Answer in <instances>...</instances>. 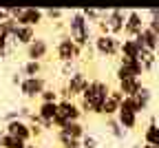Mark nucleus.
<instances>
[{
  "label": "nucleus",
  "mask_w": 159,
  "mask_h": 148,
  "mask_svg": "<svg viewBox=\"0 0 159 148\" xmlns=\"http://www.w3.org/2000/svg\"><path fill=\"white\" fill-rule=\"evenodd\" d=\"M111 93V86L106 82L102 80H91L89 89L82 93V97H80V111L82 113H95V115H102V106L104 102Z\"/></svg>",
  "instance_id": "f257e3e1"
},
{
  "label": "nucleus",
  "mask_w": 159,
  "mask_h": 148,
  "mask_svg": "<svg viewBox=\"0 0 159 148\" xmlns=\"http://www.w3.org/2000/svg\"><path fill=\"white\" fill-rule=\"evenodd\" d=\"M69 38L80 49L89 47V42H91V25H89V20L84 18L82 11H73L71 13V18H69Z\"/></svg>",
  "instance_id": "f03ea898"
},
{
  "label": "nucleus",
  "mask_w": 159,
  "mask_h": 148,
  "mask_svg": "<svg viewBox=\"0 0 159 148\" xmlns=\"http://www.w3.org/2000/svg\"><path fill=\"white\" fill-rule=\"evenodd\" d=\"M11 18L20 27H38L44 18V11L38 7H11Z\"/></svg>",
  "instance_id": "7ed1b4c3"
},
{
  "label": "nucleus",
  "mask_w": 159,
  "mask_h": 148,
  "mask_svg": "<svg viewBox=\"0 0 159 148\" xmlns=\"http://www.w3.org/2000/svg\"><path fill=\"white\" fill-rule=\"evenodd\" d=\"M93 47L99 55L104 58H113V55H119V47H122V40L115 38V35H95L93 40Z\"/></svg>",
  "instance_id": "20e7f679"
},
{
  "label": "nucleus",
  "mask_w": 159,
  "mask_h": 148,
  "mask_svg": "<svg viewBox=\"0 0 159 148\" xmlns=\"http://www.w3.org/2000/svg\"><path fill=\"white\" fill-rule=\"evenodd\" d=\"M55 55H57V60L62 62H75V60H80V55H82V49H80L75 42L66 35V38H62L57 42V47H55Z\"/></svg>",
  "instance_id": "39448f33"
},
{
  "label": "nucleus",
  "mask_w": 159,
  "mask_h": 148,
  "mask_svg": "<svg viewBox=\"0 0 159 148\" xmlns=\"http://www.w3.org/2000/svg\"><path fill=\"white\" fill-rule=\"evenodd\" d=\"M126 13H128V11H124V9H111V11L106 13L104 22L108 25V35H115V38H119V35L124 33Z\"/></svg>",
  "instance_id": "423d86ee"
},
{
  "label": "nucleus",
  "mask_w": 159,
  "mask_h": 148,
  "mask_svg": "<svg viewBox=\"0 0 159 148\" xmlns=\"http://www.w3.org/2000/svg\"><path fill=\"white\" fill-rule=\"evenodd\" d=\"M146 29V20L144 16L139 13L137 9H130L126 13V25H124V35L126 38H137L139 33H142Z\"/></svg>",
  "instance_id": "0eeeda50"
},
{
  "label": "nucleus",
  "mask_w": 159,
  "mask_h": 148,
  "mask_svg": "<svg viewBox=\"0 0 159 148\" xmlns=\"http://www.w3.org/2000/svg\"><path fill=\"white\" fill-rule=\"evenodd\" d=\"M89 84H91V80L86 77V73H82V71H77V73H73L69 80H66V93H69V97L73 99V97H82V93L89 89Z\"/></svg>",
  "instance_id": "6e6552de"
},
{
  "label": "nucleus",
  "mask_w": 159,
  "mask_h": 148,
  "mask_svg": "<svg viewBox=\"0 0 159 148\" xmlns=\"http://www.w3.org/2000/svg\"><path fill=\"white\" fill-rule=\"evenodd\" d=\"M44 89H47V82L40 75L38 77H25L22 82H20V91H22L25 97H40Z\"/></svg>",
  "instance_id": "1a4fd4ad"
},
{
  "label": "nucleus",
  "mask_w": 159,
  "mask_h": 148,
  "mask_svg": "<svg viewBox=\"0 0 159 148\" xmlns=\"http://www.w3.org/2000/svg\"><path fill=\"white\" fill-rule=\"evenodd\" d=\"M7 133L13 135V137H18L20 141H25V144H29V141L33 139V135H31V124H27L25 119H11V122L7 124Z\"/></svg>",
  "instance_id": "9d476101"
},
{
  "label": "nucleus",
  "mask_w": 159,
  "mask_h": 148,
  "mask_svg": "<svg viewBox=\"0 0 159 148\" xmlns=\"http://www.w3.org/2000/svg\"><path fill=\"white\" fill-rule=\"evenodd\" d=\"M57 106H60V111H57V115L62 117L66 124L69 122H80V117H82L84 113L80 111V106L73 102V99H60L57 102Z\"/></svg>",
  "instance_id": "9b49d317"
},
{
  "label": "nucleus",
  "mask_w": 159,
  "mask_h": 148,
  "mask_svg": "<svg viewBox=\"0 0 159 148\" xmlns=\"http://www.w3.org/2000/svg\"><path fill=\"white\" fill-rule=\"evenodd\" d=\"M122 102H124V93L119 91V89H111L106 102H104V106H102V115L104 117H115L119 106H122Z\"/></svg>",
  "instance_id": "f8f14e48"
},
{
  "label": "nucleus",
  "mask_w": 159,
  "mask_h": 148,
  "mask_svg": "<svg viewBox=\"0 0 159 148\" xmlns=\"http://www.w3.org/2000/svg\"><path fill=\"white\" fill-rule=\"evenodd\" d=\"M47 53H49V44H47V40H42V38H35L27 47V58L33 60V62H42L47 58Z\"/></svg>",
  "instance_id": "ddd939ff"
},
{
  "label": "nucleus",
  "mask_w": 159,
  "mask_h": 148,
  "mask_svg": "<svg viewBox=\"0 0 159 148\" xmlns=\"http://www.w3.org/2000/svg\"><path fill=\"white\" fill-rule=\"evenodd\" d=\"M115 119L119 122V126H122L124 131H133V128H137L139 115H137V113H133V111H128V109H124V106H119V111H117Z\"/></svg>",
  "instance_id": "4468645a"
},
{
  "label": "nucleus",
  "mask_w": 159,
  "mask_h": 148,
  "mask_svg": "<svg viewBox=\"0 0 159 148\" xmlns=\"http://www.w3.org/2000/svg\"><path fill=\"white\" fill-rule=\"evenodd\" d=\"M117 89L124 93V97H135L144 89V84H142V77H126L122 82H117Z\"/></svg>",
  "instance_id": "2eb2a0df"
},
{
  "label": "nucleus",
  "mask_w": 159,
  "mask_h": 148,
  "mask_svg": "<svg viewBox=\"0 0 159 148\" xmlns=\"http://www.w3.org/2000/svg\"><path fill=\"white\" fill-rule=\"evenodd\" d=\"M139 53H142V44L135 38H124L122 40V47H119V55L122 58H137L139 60Z\"/></svg>",
  "instance_id": "dca6fc26"
},
{
  "label": "nucleus",
  "mask_w": 159,
  "mask_h": 148,
  "mask_svg": "<svg viewBox=\"0 0 159 148\" xmlns=\"http://www.w3.org/2000/svg\"><path fill=\"white\" fill-rule=\"evenodd\" d=\"M157 38H159V35H157L152 29L146 27V29L139 33L135 40L139 42V44H142V49H148V51H155V53H157Z\"/></svg>",
  "instance_id": "f3484780"
},
{
  "label": "nucleus",
  "mask_w": 159,
  "mask_h": 148,
  "mask_svg": "<svg viewBox=\"0 0 159 148\" xmlns=\"http://www.w3.org/2000/svg\"><path fill=\"white\" fill-rule=\"evenodd\" d=\"M119 67L126 69L133 77H142L144 75V67H142V62H139L137 58H122L119 55Z\"/></svg>",
  "instance_id": "a211bd4d"
},
{
  "label": "nucleus",
  "mask_w": 159,
  "mask_h": 148,
  "mask_svg": "<svg viewBox=\"0 0 159 148\" xmlns=\"http://www.w3.org/2000/svg\"><path fill=\"white\" fill-rule=\"evenodd\" d=\"M13 40L18 42V44H25V47H29L31 42L35 40V27H18V31H16Z\"/></svg>",
  "instance_id": "6ab92c4d"
},
{
  "label": "nucleus",
  "mask_w": 159,
  "mask_h": 148,
  "mask_svg": "<svg viewBox=\"0 0 159 148\" xmlns=\"http://www.w3.org/2000/svg\"><path fill=\"white\" fill-rule=\"evenodd\" d=\"M144 144H148V146H157V148H159V126H157L155 117L150 119V124L144 128Z\"/></svg>",
  "instance_id": "aec40b11"
},
{
  "label": "nucleus",
  "mask_w": 159,
  "mask_h": 148,
  "mask_svg": "<svg viewBox=\"0 0 159 148\" xmlns=\"http://www.w3.org/2000/svg\"><path fill=\"white\" fill-rule=\"evenodd\" d=\"M62 133H66L69 137H75V139H82L84 135H86V131H84V126H82V122H69L64 128H60Z\"/></svg>",
  "instance_id": "412c9836"
},
{
  "label": "nucleus",
  "mask_w": 159,
  "mask_h": 148,
  "mask_svg": "<svg viewBox=\"0 0 159 148\" xmlns=\"http://www.w3.org/2000/svg\"><path fill=\"white\" fill-rule=\"evenodd\" d=\"M139 62H142V67H144V73L152 71L155 64H157V53L148 51V49H142V53H139Z\"/></svg>",
  "instance_id": "4be33fe9"
},
{
  "label": "nucleus",
  "mask_w": 159,
  "mask_h": 148,
  "mask_svg": "<svg viewBox=\"0 0 159 148\" xmlns=\"http://www.w3.org/2000/svg\"><path fill=\"white\" fill-rule=\"evenodd\" d=\"M57 141L62 148H82V139H75V137H69L66 133L60 131L57 133Z\"/></svg>",
  "instance_id": "5701e85b"
},
{
  "label": "nucleus",
  "mask_w": 159,
  "mask_h": 148,
  "mask_svg": "<svg viewBox=\"0 0 159 148\" xmlns=\"http://www.w3.org/2000/svg\"><path fill=\"white\" fill-rule=\"evenodd\" d=\"M25 146H27L25 141H20L18 137L9 135V133H5L2 137H0V148H25Z\"/></svg>",
  "instance_id": "b1692460"
},
{
  "label": "nucleus",
  "mask_w": 159,
  "mask_h": 148,
  "mask_svg": "<svg viewBox=\"0 0 159 148\" xmlns=\"http://www.w3.org/2000/svg\"><path fill=\"white\" fill-rule=\"evenodd\" d=\"M106 128H108V133H111L113 137H117V139H124V137H126V131L122 128V126H119V122H117L115 117H108Z\"/></svg>",
  "instance_id": "393cba45"
},
{
  "label": "nucleus",
  "mask_w": 159,
  "mask_h": 148,
  "mask_svg": "<svg viewBox=\"0 0 159 148\" xmlns=\"http://www.w3.org/2000/svg\"><path fill=\"white\" fill-rule=\"evenodd\" d=\"M135 99H137V104H139V109H142V111H146V109H148V104H150V99H152L150 89H148V86H144L142 91H139V93L135 95Z\"/></svg>",
  "instance_id": "a878e982"
},
{
  "label": "nucleus",
  "mask_w": 159,
  "mask_h": 148,
  "mask_svg": "<svg viewBox=\"0 0 159 148\" xmlns=\"http://www.w3.org/2000/svg\"><path fill=\"white\" fill-rule=\"evenodd\" d=\"M40 71H42V62H33V60H29L27 64L22 67V73H25L27 77H38Z\"/></svg>",
  "instance_id": "bb28decb"
},
{
  "label": "nucleus",
  "mask_w": 159,
  "mask_h": 148,
  "mask_svg": "<svg viewBox=\"0 0 159 148\" xmlns=\"http://www.w3.org/2000/svg\"><path fill=\"white\" fill-rule=\"evenodd\" d=\"M148 16H150V18H148L146 27H148V29H152V31L159 35V9H150V11H148Z\"/></svg>",
  "instance_id": "cd10ccee"
},
{
  "label": "nucleus",
  "mask_w": 159,
  "mask_h": 148,
  "mask_svg": "<svg viewBox=\"0 0 159 148\" xmlns=\"http://www.w3.org/2000/svg\"><path fill=\"white\" fill-rule=\"evenodd\" d=\"M57 95H60V93H57L55 89H44L42 95H40V104H44V102H60Z\"/></svg>",
  "instance_id": "c85d7f7f"
},
{
  "label": "nucleus",
  "mask_w": 159,
  "mask_h": 148,
  "mask_svg": "<svg viewBox=\"0 0 159 148\" xmlns=\"http://www.w3.org/2000/svg\"><path fill=\"white\" fill-rule=\"evenodd\" d=\"M7 42H9V33H7V27L5 22H0V55L7 51Z\"/></svg>",
  "instance_id": "c756f323"
},
{
  "label": "nucleus",
  "mask_w": 159,
  "mask_h": 148,
  "mask_svg": "<svg viewBox=\"0 0 159 148\" xmlns=\"http://www.w3.org/2000/svg\"><path fill=\"white\" fill-rule=\"evenodd\" d=\"M97 146H99V141H97L95 135H89V133H86V135L82 137V148H97Z\"/></svg>",
  "instance_id": "7c9ffc66"
},
{
  "label": "nucleus",
  "mask_w": 159,
  "mask_h": 148,
  "mask_svg": "<svg viewBox=\"0 0 159 148\" xmlns=\"http://www.w3.org/2000/svg\"><path fill=\"white\" fill-rule=\"evenodd\" d=\"M44 16H47V18H51V20H60V18L64 16V11H62V9H47V11H44Z\"/></svg>",
  "instance_id": "2f4dec72"
},
{
  "label": "nucleus",
  "mask_w": 159,
  "mask_h": 148,
  "mask_svg": "<svg viewBox=\"0 0 159 148\" xmlns=\"http://www.w3.org/2000/svg\"><path fill=\"white\" fill-rule=\"evenodd\" d=\"M11 18V7H0V22H7Z\"/></svg>",
  "instance_id": "473e14b6"
},
{
  "label": "nucleus",
  "mask_w": 159,
  "mask_h": 148,
  "mask_svg": "<svg viewBox=\"0 0 159 148\" xmlns=\"http://www.w3.org/2000/svg\"><path fill=\"white\" fill-rule=\"evenodd\" d=\"M42 131H44V128H42L40 124H31V135H33V137H40V135H42Z\"/></svg>",
  "instance_id": "72a5a7b5"
},
{
  "label": "nucleus",
  "mask_w": 159,
  "mask_h": 148,
  "mask_svg": "<svg viewBox=\"0 0 159 148\" xmlns=\"http://www.w3.org/2000/svg\"><path fill=\"white\" fill-rule=\"evenodd\" d=\"M25 148H40V146H35V144H27Z\"/></svg>",
  "instance_id": "f704fd0d"
},
{
  "label": "nucleus",
  "mask_w": 159,
  "mask_h": 148,
  "mask_svg": "<svg viewBox=\"0 0 159 148\" xmlns=\"http://www.w3.org/2000/svg\"><path fill=\"white\" fill-rule=\"evenodd\" d=\"M142 148H157V146H148V144H144V146H142Z\"/></svg>",
  "instance_id": "c9c22d12"
},
{
  "label": "nucleus",
  "mask_w": 159,
  "mask_h": 148,
  "mask_svg": "<svg viewBox=\"0 0 159 148\" xmlns=\"http://www.w3.org/2000/svg\"><path fill=\"white\" fill-rule=\"evenodd\" d=\"M157 53H159V38H157Z\"/></svg>",
  "instance_id": "e433bc0d"
},
{
  "label": "nucleus",
  "mask_w": 159,
  "mask_h": 148,
  "mask_svg": "<svg viewBox=\"0 0 159 148\" xmlns=\"http://www.w3.org/2000/svg\"><path fill=\"white\" fill-rule=\"evenodd\" d=\"M133 148H142V146H139V144H135V146H133Z\"/></svg>",
  "instance_id": "4c0bfd02"
}]
</instances>
